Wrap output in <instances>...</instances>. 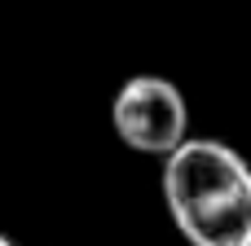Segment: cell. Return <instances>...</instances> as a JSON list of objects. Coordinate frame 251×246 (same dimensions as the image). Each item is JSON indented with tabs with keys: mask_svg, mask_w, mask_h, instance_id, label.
<instances>
[{
	"mask_svg": "<svg viewBox=\"0 0 251 246\" xmlns=\"http://www.w3.org/2000/svg\"><path fill=\"white\" fill-rule=\"evenodd\" d=\"M163 202L190 246H243L251 238V167L225 141L190 136L163 158Z\"/></svg>",
	"mask_w": 251,
	"mask_h": 246,
	"instance_id": "cell-1",
	"label": "cell"
},
{
	"mask_svg": "<svg viewBox=\"0 0 251 246\" xmlns=\"http://www.w3.org/2000/svg\"><path fill=\"white\" fill-rule=\"evenodd\" d=\"M110 123H115V136L137 154L168 158L190 141L185 97L172 79H159V75H132L110 101Z\"/></svg>",
	"mask_w": 251,
	"mask_h": 246,
	"instance_id": "cell-2",
	"label": "cell"
},
{
	"mask_svg": "<svg viewBox=\"0 0 251 246\" xmlns=\"http://www.w3.org/2000/svg\"><path fill=\"white\" fill-rule=\"evenodd\" d=\"M0 246H18V242H13V238H4V233H0Z\"/></svg>",
	"mask_w": 251,
	"mask_h": 246,
	"instance_id": "cell-3",
	"label": "cell"
},
{
	"mask_svg": "<svg viewBox=\"0 0 251 246\" xmlns=\"http://www.w3.org/2000/svg\"><path fill=\"white\" fill-rule=\"evenodd\" d=\"M243 246H251V238H247V242H243Z\"/></svg>",
	"mask_w": 251,
	"mask_h": 246,
	"instance_id": "cell-4",
	"label": "cell"
}]
</instances>
